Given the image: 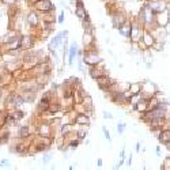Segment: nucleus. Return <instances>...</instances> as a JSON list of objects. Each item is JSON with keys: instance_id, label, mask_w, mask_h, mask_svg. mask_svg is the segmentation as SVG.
I'll return each mask as SVG.
<instances>
[{"instance_id": "1", "label": "nucleus", "mask_w": 170, "mask_h": 170, "mask_svg": "<svg viewBox=\"0 0 170 170\" xmlns=\"http://www.w3.org/2000/svg\"><path fill=\"white\" fill-rule=\"evenodd\" d=\"M83 63L89 67H95V66H101L104 63L102 57L98 55V52L94 49H84L83 52Z\"/></svg>"}, {"instance_id": "2", "label": "nucleus", "mask_w": 170, "mask_h": 170, "mask_svg": "<svg viewBox=\"0 0 170 170\" xmlns=\"http://www.w3.org/2000/svg\"><path fill=\"white\" fill-rule=\"evenodd\" d=\"M143 33H144V26L140 25L137 22V19L132 20V29H131V36H129V41L132 44H137L143 37Z\"/></svg>"}, {"instance_id": "3", "label": "nucleus", "mask_w": 170, "mask_h": 170, "mask_svg": "<svg viewBox=\"0 0 170 170\" xmlns=\"http://www.w3.org/2000/svg\"><path fill=\"white\" fill-rule=\"evenodd\" d=\"M142 83H143L142 94H143V97H144L146 99H150L151 97H154L158 91H159L158 87H157V84H154L151 80H144V82H142Z\"/></svg>"}, {"instance_id": "4", "label": "nucleus", "mask_w": 170, "mask_h": 170, "mask_svg": "<svg viewBox=\"0 0 170 170\" xmlns=\"http://www.w3.org/2000/svg\"><path fill=\"white\" fill-rule=\"evenodd\" d=\"M67 37H68V30L60 31L57 36H55V37L51 40V42H49V51H57V49L61 46V44L64 42V40H66Z\"/></svg>"}, {"instance_id": "5", "label": "nucleus", "mask_w": 170, "mask_h": 170, "mask_svg": "<svg viewBox=\"0 0 170 170\" xmlns=\"http://www.w3.org/2000/svg\"><path fill=\"white\" fill-rule=\"evenodd\" d=\"M144 4H147L155 14L165 11L168 8V2L166 0H146Z\"/></svg>"}, {"instance_id": "6", "label": "nucleus", "mask_w": 170, "mask_h": 170, "mask_svg": "<svg viewBox=\"0 0 170 170\" xmlns=\"http://www.w3.org/2000/svg\"><path fill=\"white\" fill-rule=\"evenodd\" d=\"M97 84H98V87L102 90V91H105V93H108V90H109V87L112 86V84L114 83V79L112 78V76H109L108 74H105L104 76H101V78H98L97 79Z\"/></svg>"}, {"instance_id": "7", "label": "nucleus", "mask_w": 170, "mask_h": 170, "mask_svg": "<svg viewBox=\"0 0 170 170\" xmlns=\"http://www.w3.org/2000/svg\"><path fill=\"white\" fill-rule=\"evenodd\" d=\"M34 10H36L37 12H41V14L51 12V11L55 10V5L52 4L51 0H40V2L34 5Z\"/></svg>"}, {"instance_id": "8", "label": "nucleus", "mask_w": 170, "mask_h": 170, "mask_svg": "<svg viewBox=\"0 0 170 170\" xmlns=\"http://www.w3.org/2000/svg\"><path fill=\"white\" fill-rule=\"evenodd\" d=\"M169 20H170V16H169V12L166 10L155 14V26H157V27H165L169 23Z\"/></svg>"}, {"instance_id": "9", "label": "nucleus", "mask_w": 170, "mask_h": 170, "mask_svg": "<svg viewBox=\"0 0 170 170\" xmlns=\"http://www.w3.org/2000/svg\"><path fill=\"white\" fill-rule=\"evenodd\" d=\"M52 133V128H51V122L42 121L37 128V135L40 137H51Z\"/></svg>"}, {"instance_id": "10", "label": "nucleus", "mask_w": 170, "mask_h": 170, "mask_svg": "<svg viewBox=\"0 0 170 170\" xmlns=\"http://www.w3.org/2000/svg\"><path fill=\"white\" fill-rule=\"evenodd\" d=\"M142 41L144 42V45L147 46L148 49H151L152 46L155 45V42H157V40H155L154 33H152L151 30H148V29H144V33H143Z\"/></svg>"}, {"instance_id": "11", "label": "nucleus", "mask_w": 170, "mask_h": 170, "mask_svg": "<svg viewBox=\"0 0 170 170\" xmlns=\"http://www.w3.org/2000/svg\"><path fill=\"white\" fill-rule=\"evenodd\" d=\"M74 124L79 125V127H89L90 125V116L83 112H79L74 119Z\"/></svg>"}, {"instance_id": "12", "label": "nucleus", "mask_w": 170, "mask_h": 170, "mask_svg": "<svg viewBox=\"0 0 170 170\" xmlns=\"http://www.w3.org/2000/svg\"><path fill=\"white\" fill-rule=\"evenodd\" d=\"M131 29H132V20H129L127 18L124 23H122L121 26H120L117 30H119V33L121 34L124 38H127V40H129V36H131Z\"/></svg>"}, {"instance_id": "13", "label": "nucleus", "mask_w": 170, "mask_h": 170, "mask_svg": "<svg viewBox=\"0 0 170 170\" xmlns=\"http://www.w3.org/2000/svg\"><path fill=\"white\" fill-rule=\"evenodd\" d=\"M78 51H79V48H78V42L76 41H74V42L71 44V46L68 48V66H72V64L75 63V60H76V57H78Z\"/></svg>"}, {"instance_id": "14", "label": "nucleus", "mask_w": 170, "mask_h": 170, "mask_svg": "<svg viewBox=\"0 0 170 170\" xmlns=\"http://www.w3.org/2000/svg\"><path fill=\"white\" fill-rule=\"evenodd\" d=\"M36 44V40L33 38V36H29V34H25V36H20V45H22V49H31Z\"/></svg>"}, {"instance_id": "15", "label": "nucleus", "mask_w": 170, "mask_h": 170, "mask_svg": "<svg viewBox=\"0 0 170 170\" xmlns=\"http://www.w3.org/2000/svg\"><path fill=\"white\" fill-rule=\"evenodd\" d=\"M89 74H90V76H91V79H94V80H97L98 78H101V76H104L105 74H106V69H105V68H102V67H99V66L90 67Z\"/></svg>"}, {"instance_id": "16", "label": "nucleus", "mask_w": 170, "mask_h": 170, "mask_svg": "<svg viewBox=\"0 0 170 170\" xmlns=\"http://www.w3.org/2000/svg\"><path fill=\"white\" fill-rule=\"evenodd\" d=\"M26 19H27L29 26H31V27H37L40 25V15H38L37 11H30L26 16Z\"/></svg>"}, {"instance_id": "17", "label": "nucleus", "mask_w": 170, "mask_h": 170, "mask_svg": "<svg viewBox=\"0 0 170 170\" xmlns=\"http://www.w3.org/2000/svg\"><path fill=\"white\" fill-rule=\"evenodd\" d=\"M157 139H158V142H159L161 144H163V146L169 144V143H170V128L169 127L168 128H163V131L158 135Z\"/></svg>"}, {"instance_id": "18", "label": "nucleus", "mask_w": 170, "mask_h": 170, "mask_svg": "<svg viewBox=\"0 0 170 170\" xmlns=\"http://www.w3.org/2000/svg\"><path fill=\"white\" fill-rule=\"evenodd\" d=\"M131 109H132V112H136L139 114L146 113L148 109V99H142L139 104H136L133 108H131Z\"/></svg>"}, {"instance_id": "19", "label": "nucleus", "mask_w": 170, "mask_h": 170, "mask_svg": "<svg viewBox=\"0 0 170 170\" xmlns=\"http://www.w3.org/2000/svg\"><path fill=\"white\" fill-rule=\"evenodd\" d=\"M127 20V16L124 14H116L112 16V23H113V29H119L122 23Z\"/></svg>"}, {"instance_id": "20", "label": "nucleus", "mask_w": 170, "mask_h": 170, "mask_svg": "<svg viewBox=\"0 0 170 170\" xmlns=\"http://www.w3.org/2000/svg\"><path fill=\"white\" fill-rule=\"evenodd\" d=\"M72 124H74V122H64V124H61L60 135H61V137H63V139H66L69 133H72V131H74Z\"/></svg>"}, {"instance_id": "21", "label": "nucleus", "mask_w": 170, "mask_h": 170, "mask_svg": "<svg viewBox=\"0 0 170 170\" xmlns=\"http://www.w3.org/2000/svg\"><path fill=\"white\" fill-rule=\"evenodd\" d=\"M11 151H15L16 154H20V155H25V154H27L29 147H27V144H25V143H19V144L14 146V147L11 148Z\"/></svg>"}, {"instance_id": "22", "label": "nucleus", "mask_w": 170, "mask_h": 170, "mask_svg": "<svg viewBox=\"0 0 170 170\" xmlns=\"http://www.w3.org/2000/svg\"><path fill=\"white\" fill-rule=\"evenodd\" d=\"M142 86H143L142 82H136V83H129L128 91H129L131 94H139V93H142Z\"/></svg>"}, {"instance_id": "23", "label": "nucleus", "mask_w": 170, "mask_h": 170, "mask_svg": "<svg viewBox=\"0 0 170 170\" xmlns=\"http://www.w3.org/2000/svg\"><path fill=\"white\" fill-rule=\"evenodd\" d=\"M18 136L20 139H27V137L30 136V128H29V125H22V127L19 128Z\"/></svg>"}, {"instance_id": "24", "label": "nucleus", "mask_w": 170, "mask_h": 170, "mask_svg": "<svg viewBox=\"0 0 170 170\" xmlns=\"http://www.w3.org/2000/svg\"><path fill=\"white\" fill-rule=\"evenodd\" d=\"M75 133H76V137H78V139L82 142V140H84L87 137V127H84V129H83V127H82L80 129L76 131Z\"/></svg>"}, {"instance_id": "25", "label": "nucleus", "mask_w": 170, "mask_h": 170, "mask_svg": "<svg viewBox=\"0 0 170 170\" xmlns=\"http://www.w3.org/2000/svg\"><path fill=\"white\" fill-rule=\"evenodd\" d=\"M79 144H80V140H79L78 137H75V139L68 140V146H67V147H68L69 150H75V148L79 147Z\"/></svg>"}, {"instance_id": "26", "label": "nucleus", "mask_w": 170, "mask_h": 170, "mask_svg": "<svg viewBox=\"0 0 170 170\" xmlns=\"http://www.w3.org/2000/svg\"><path fill=\"white\" fill-rule=\"evenodd\" d=\"M12 99H14V105H15L16 108L22 106V105L25 104V98H23V95H14Z\"/></svg>"}, {"instance_id": "27", "label": "nucleus", "mask_w": 170, "mask_h": 170, "mask_svg": "<svg viewBox=\"0 0 170 170\" xmlns=\"http://www.w3.org/2000/svg\"><path fill=\"white\" fill-rule=\"evenodd\" d=\"M116 129H117V133L119 135H122L124 131L127 129V122H119V124L116 125Z\"/></svg>"}, {"instance_id": "28", "label": "nucleus", "mask_w": 170, "mask_h": 170, "mask_svg": "<svg viewBox=\"0 0 170 170\" xmlns=\"http://www.w3.org/2000/svg\"><path fill=\"white\" fill-rule=\"evenodd\" d=\"M102 132H104V135H105V137H106V140L108 142H112V136H110V133H109V131H108V128L105 127H102Z\"/></svg>"}, {"instance_id": "29", "label": "nucleus", "mask_w": 170, "mask_h": 170, "mask_svg": "<svg viewBox=\"0 0 170 170\" xmlns=\"http://www.w3.org/2000/svg\"><path fill=\"white\" fill-rule=\"evenodd\" d=\"M12 114H14V117H15L18 121H19V120H22L23 117H25V113H23L22 110H16V112H14Z\"/></svg>"}, {"instance_id": "30", "label": "nucleus", "mask_w": 170, "mask_h": 170, "mask_svg": "<svg viewBox=\"0 0 170 170\" xmlns=\"http://www.w3.org/2000/svg\"><path fill=\"white\" fill-rule=\"evenodd\" d=\"M64 19H66V15H64V11H61V12L57 15V22L60 23V25H63V23H64Z\"/></svg>"}, {"instance_id": "31", "label": "nucleus", "mask_w": 170, "mask_h": 170, "mask_svg": "<svg viewBox=\"0 0 170 170\" xmlns=\"http://www.w3.org/2000/svg\"><path fill=\"white\" fill-rule=\"evenodd\" d=\"M51 161H52V155L51 154H46L45 157L42 158V162L44 163H48V162H51Z\"/></svg>"}, {"instance_id": "32", "label": "nucleus", "mask_w": 170, "mask_h": 170, "mask_svg": "<svg viewBox=\"0 0 170 170\" xmlns=\"http://www.w3.org/2000/svg\"><path fill=\"white\" fill-rule=\"evenodd\" d=\"M155 154L158 157H162V148H161V146H155Z\"/></svg>"}, {"instance_id": "33", "label": "nucleus", "mask_w": 170, "mask_h": 170, "mask_svg": "<svg viewBox=\"0 0 170 170\" xmlns=\"http://www.w3.org/2000/svg\"><path fill=\"white\" fill-rule=\"evenodd\" d=\"M104 119H108V120H112L113 119V116L110 114L109 112H104Z\"/></svg>"}, {"instance_id": "34", "label": "nucleus", "mask_w": 170, "mask_h": 170, "mask_svg": "<svg viewBox=\"0 0 170 170\" xmlns=\"http://www.w3.org/2000/svg\"><path fill=\"white\" fill-rule=\"evenodd\" d=\"M140 150H142V146H140V142H137L136 144H135V151H136V152H139Z\"/></svg>"}, {"instance_id": "35", "label": "nucleus", "mask_w": 170, "mask_h": 170, "mask_svg": "<svg viewBox=\"0 0 170 170\" xmlns=\"http://www.w3.org/2000/svg\"><path fill=\"white\" fill-rule=\"evenodd\" d=\"M165 30H166V33H168V36H170V20H169V23L165 26Z\"/></svg>"}, {"instance_id": "36", "label": "nucleus", "mask_w": 170, "mask_h": 170, "mask_svg": "<svg viewBox=\"0 0 170 170\" xmlns=\"http://www.w3.org/2000/svg\"><path fill=\"white\" fill-rule=\"evenodd\" d=\"M102 165H104V162H102V159L99 158V159L97 161V168H102Z\"/></svg>"}, {"instance_id": "37", "label": "nucleus", "mask_w": 170, "mask_h": 170, "mask_svg": "<svg viewBox=\"0 0 170 170\" xmlns=\"http://www.w3.org/2000/svg\"><path fill=\"white\" fill-rule=\"evenodd\" d=\"M27 2H29V3H30V4H31V5H36V4H37V3H38V2H40V0H27Z\"/></svg>"}, {"instance_id": "38", "label": "nucleus", "mask_w": 170, "mask_h": 170, "mask_svg": "<svg viewBox=\"0 0 170 170\" xmlns=\"http://www.w3.org/2000/svg\"><path fill=\"white\" fill-rule=\"evenodd\" d=\"M166 11L169 12V16H170V2H168V8H166Z\"/></svg>"}, {"instance_id": "39", "label": "nucleus", "mask_w": 170, "mask_h": 170, "mask_svg": "<svg viewBox=\"0 0 170 170\" xmlns=\"http://www.w3.org/2000/svg\"><path fill=\"white\" fill-rule=\"evenodd\" d=\"M166 148H168V151L170 152V143H169V144H166Z\"/></svg>"}, {"instance_id": "40", "label": "nucleus", "mask_w": 170, "mask_h": 170, "mask_svg": "<svg viewBox=\"0 0 170 170\" xmlns=\"http://www.w3.org/2000/svg\"><path fill=\"white\" fill-rule=\"evenodd\" d=\"M2 94H3V90H2V89H0V97H2Z\"/></svg>"}, {"instance_id": "41", "label": "nucleus", "mask_w": 170, "mask_h": 170, "mask_svg": "<svg viewBox=\"0 0 170 170\" xmlns=\"http://www.w3.org/2000/svg\"><path fill=\"white\" fill-rule=\"evenodd\" d=\"M166 2H170V0H166Z\"/></svg>"}]
</instances>
